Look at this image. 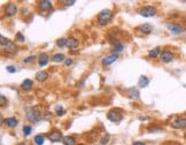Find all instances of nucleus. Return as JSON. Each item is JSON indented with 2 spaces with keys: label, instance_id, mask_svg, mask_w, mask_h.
<instances>
[{
  "label": "nucleus",
  "instance_id": "obj_1",
  "mask_svg": "<svg viewBox=\"0 0 186 145\" xmlns=\"http://www.w3.org/2000/svg\"><path fill=\"white\" fill-rule=\"evenodd\" d=\"M25 112H27V119H28L30 122L36 123L38 121H40L41 114L40 112L38 111L37 107H27V108H25Z\"/></svg>",
  "mask_w": 186,
  "mask_h": 145
},
{
  "label": "nucleus",
  "instance_id": "obj_2",
  "mask_svg": "<svg viewBox=\"0 0 186 145\" xmlns=\"http://www.w3.org/2000/svg\"><path fill=\"white\" fill-rule=\"evenodd\" d=\"M0 44H1V48L8 53H14L16 52V45L13 43L12 40L5 38L4 36L0 37Z\"/></svg>",
  "mask_w": 186,
  "mask_h": 145
},
{
  "label": "nucleus",
  "instance_id": "obj_3",
  "mask_svg": "<svg viewBox=\"0 0 186 145\" xmlns=\"http://www.w3.org/2000/svg\"><path fill=\"white\" fill-rule=\"evenodd\" d=\"M112 16H113V14H112L109 9H104L98 15V22H99L100 25H105V24H107L112 20Z\"/></svg>",
  "mask_w": 186,
  "mask_h": 145
},
{
  "label": "nucleus",
  "instance_id": "obj_4",
  "mask_svg": "<svg viewBox=\"0 0 186 145\" xmlns=\"http://www.w3.org/2000/svg\"><path fill=\"white\" fill-rule=\"evenodd\" d=\"M156 8L154 6H145L140 9V15L144 17H152V16L156 15Z\"/></svg>",
  "mask_w": 186,
  "mask_h": 145
},
{
  "label": "nucleus",
  "instance_id": "obj_5",
  "mask_svg": "<svg viewBox=\"0 0 186 145\" xmlns=\"http://www.w3.org/2000/svg\"><path fill=\"white\" fill-rule=\"evenodd\" d=\"M122 114L118 109H110L109 112L107 113V119L110 120L112 122H120L122 120Z\"/></svg>",
  "mask_w": 186,
  "mask_h": 145
},
{
  "label": "nucleus",
  "instance_id": "obj_6",
  "mask_svg": "<svg viewBox=\"0 0 186 145\" xmlns=\"http://www.w3.org/2000/svg\"><path fill=\"white\" fill-rule=\"evenodd\" d=\"M47 138L52 143H57V142H60L61 139H63V136H62V133L59 131V130H52L51 133H49Z\"/></svg>",
  "mask_w": 186,
  "mask_h": 145
},
{
  "label": "nucleus",
  "instance_id": "obj_7",
  "mask_svg": "<svg viewBox=\"0 0 186 145\" xmlns=\"http://www.w3.org/2000/svg\"><path fill=\"white\" fill-rule=\"evenodd\" d=\"M171 127L175 129H186V117H177L171 122Z\"/></svg>",
  "mask_w": 186,
  "mask_h": 145
},
{
  "label": "nucleus",
  "instance_id": "obj_8",
  "mask_svg": "<svg viewBox=\"0 0 186 145\" xmlns=\"http://www.w3.org/2000/svg\"><path fill=\"white\" fill-rule=\"evenodd\" d=\"M167 28H168V30H169L171 33H174V35H179V33L185 31L180 25L175 24V23H167Z\"/></svg>",
  "mask_w": 186,
  "mask_h": 145
},
{
  "label": "nucleus",
  "instance_id": "obj_9",
  "mask_svg": "<svg viewBox=\"0 0 186 145\" xmlns=\"http://www.w3.org/2000/svg\"><path fill=\"white\" fill-rule=\"evenodd\" d=\"M160 58H161V61L162 62H164V64H169V62H171V61L174 60V54L170 52V51H163V52L161 53V55H160Z\"/></svg>",
  "mask_w": 186,
  "mask_h": 145
},
{
  "label": "nucleus",
  "instance_id": "obj_10",
  "mask_svg": "<svg viewBox=\"0 0 186 145\" xmlns=\"http://www.w3.org/2000/svg\"><path fill=\"white\" fill-rule=\"evenodd\" d=\"M117 54H114V53H112V54H109V55L105 56L104 59L101 60V64H104V66H109V64H114L115 61L117 60Z\"/></svg>",
  "mask_w": 186,
  "mask_h": 145
},
{
  "label": "nucleus",
  "instance_id": "obj_11",
  "mask_svg": "<svg viewBox=\"0 0 186 145\" xmlns=\"http://www.w3.org/2000/svg\"><path fill=\"white\" fill-rule=\"evenodd\" d=\"M136 30L139 32H142V33H150V32L153 31V27H152V24H150V23H144V24H142V25L137 27Z\"/></svg>",
  "mask_w": 186,
  "mask_h": 145
},
{
  "label": "nucleus",
  "instance_id": "obj_12",
  "mask_svg": "<svg viewBox=\"0 0 186 145\" xmlns=\"http://www.w3.org/2000/svg\"><path fill=\"white\" fill-rule=\"evenodd\" d=\"M38 8L41 12H45V11H49L52 8V1L49 0H43V1H39L38 2Z\"/></svg>",
  "mask_w": 186,
  "mask_h": 145
},
{
  "label": "nucleus",
  "instance_id": "obj_13",
  "mask_svg": "<svg viewBox=\"0 0 186 145\" xmlns=\"http://www.w3.org/2000/svg\"><path fill=\"white\" fill-rule=\"evenodd\" d=\"M5 12H6V15L7 16H14L15 15L16 12H17V8H16V6H15V4L11 2V4L7 5L6 8H5Z\"/></svg>",
  "mask_w": 186,
  "mask_h": 145
},
{
  "label": "nucleus",
  "instance_id": "obj_14",
  "mask_svg": "<svg viewBox=\"0 0 186 145\" xmlns=\"http://www.w3.org/2000/svg\"><path fill=\"white\" fill-rule=\"evenodd\" d=\"M79 46V42L76 39V38H74V37H70L67 39V47L70 48V50H75Z\"/></svg>",
  "mask_w": 186,
  "mask_h": 145
},
{
  "label": "nucleus",
  "instance_id": "obj_15",
  "mask_svg": "<svg viewBox=\"0 0 186 145\" xmlns=\"http://www.w3.org/2000/svg\"><path fill=\"white\" fill-rule=\"evenodd\" d=\"M17 122H19V121H17V119H16V117H14V116L7 117V119H5V120H4V123L7 125L8 128H15V127L17 125Z\"/></svg>",
  "mask_w": 186,
  "mask_h": 145
},
{
  "label": "nucleus",
  "instance_id": "obj_16",
  "mask_svg": "<svg viewBox=\"0 0 186 145\" xmlns=\"http://www.w3.org/2000/svg\"><path fill=\"white\" fill-rule=\"evenodd\" d=\"M110 42H112V44H114V48H113L114 54H117L118 52H122V51H123L124 47H123V45H122L117 39H112Z\"/></svg>",
  "mask_w": 186,
  "mask_h": 145
},
{
  "label": "nucleus",
  "instance_id": "obj_17",
  "mask_svg": "<svg viewBox=\"0 0 186 145\" xmlns=\"http://www.w3.org/2000/svg\"><path fill=\"white\" fill-rule=\"evenodd\" d=\"M49 55L46 54V53H41V54H39V56H38V64H39V66L40 67H44V66H46V64H49Z\"/></svg>",
  "mask_w": 186,
  "mask_h": 145
},
{
  "label": "nucleus",
  "instance_id": "obj_18",
  "mask_svg": "<svg viewBox=\"0 0 186 145\" xmlns=\"http://www.w3.org/2000/svg\"><path fill=\"white\" fill-rule=\"evenodd\" d=\"M49 77V72H45V70H41V72H38L36 74V80L38 82H45Z\"/></svg>",
  "mask_w": 186,
  "mask_h": 145
},
{
  "label": "nucleus",
  "instance_id": "obj_19",
  "mask_svg": "<svg viewBox=\"0 0 186 145\" xmlns=\"http://www.w3.org/2000/svg\"><path fill=\"white\" fill-rule=\"evenodd\" d=\"M21 86H22V89H23V90H25V91L31 90V89H32V86H33V81L27 78V80H24L23 82H22Z\"/></svg>",
  "mask_w": 186,
  "mask_h": 145
},
{
  "label": "nucleus",
  "instance_id": "obj_20",
  "mask_svg": "<svg viewBox=\"0 0 186 145\" xmlns=\"http://www.w3.org/2000/svg\"><path fill=\"white\" fill-rule=\"evenodd\" d=\"M62 143H63V145H75L76 141L73 136H65L62 139Z\"/></svg>",
  "mask_w": 186,
  "mask_h": 145
},
{
  "label": "nucleus",
  "instance_id": "obj_21",
  "mask_svg": "<svg viewBox=\"0 0 186 145\" xmlns=\"http://www.w3.org/2000/svg\"><path fill=\"white\" fill-rule=\"evenodd\" d=\"M148 83H150V80L147 78L146 76H140V78H139V82H138V85L140 86V88H146L147 85H148Z\"/></svg>",
  "mask_w": 186,
  "mask_h": 145
},
{
  "label": "nucleus",
  "instance_id": "obj_22",
  "mask_svg": "<svg viewBox=\"0 0 186 145\" xmlns=\"http://www.w3.org/2000/svg\"><path fill=\"white\" fill-rule=\"evenodd\" d=\"M160 52H161V47H160V46H156V47H154L153 50H150V52H148V55H150V58H156V56L160 54Z\"/></svg>",
  "mask_w": 186,
  "mask_h": 145
},
{
  "label": "nucleus",
  "instance_id": "obj_23",
  "mask_svg": "<svg viewBox=\"0 0 186 145\" xmlns=\"http://www.w3.org/2000/svg\"><path fill=\"white\" fill-rule=\"evenodd\" d=\"M129 96L131 98H134V99H138L139 98V91H138L136 88H131L129 89Z\"/></svg>",
  "mask_w": 186,
  "mask_h": 145
},
{
  "label": "nucleus",
  "instance_id": "obj_24",
  "mask_svg": "<svg viewBox=\"0 0 186 145\" xmlns=\"http://www.w3.org/2000/svg\"><path fill=\"white\" fill-rule=\"evenodd\" d=\"M52 60L54 62H61V61L66 60V56L63 54H61V53H57V54H54L52 56Z\"/></svg>",
  "mask_w": 186,
  "mask_h": 145
},
{
  "label": "nucleus",
  "instance_id": "obj_25",
  "mask_svg": "<svg viewBox=\"0 0 186 145\" xmlns=\"http://www.w3.org/2000/svg\"><path fill=\"white\" fill-rule=\"evenodd\" d=\"M33 142H35L37 145H43L45 142V136L44 135H37V136H35Z\"/></svg>",
  "mask_w": 186,
  "mask_h": 145
},
{
  "label": "nucleus",
  "instance_id": "obj_26",
  "mask_svg": "<svg viewBox=\"0 0 186 145\" xmlns=\"http://www.w3.org/2000/svg\"><path fill=\"white\" fill-rule=\"evenodd\" d=\"M57 45L59 46V47H63V46H67V39H65V38H60V39H57Z\"/></svg>",
  "mask_w": 186,
  "mask_h": 145
},
{
  "label": "nucleus",
  "instance_id": "obj_27",
  "mask_svg": "<svg viewBox=\"0 0 186 145\" xmlns=\"http://www.w3.org/2000/svg\"><path fill=\"white\" fill-rule=\"evenodd\" d=\"M31 131H32V128L30 125H24L23 127V134H24L25 136H29L31 134Z\"/></svg>",
  "mask_w": 186,
  "mask_h": 145
},
{
  "label": "nucleus",
  "instance_id": "obj_28",
  "mask_svg": "<svg viewBox=\"0 0 186 145\" xmlns=\"http://www.w3.org/2000/svg\"><path fill=\"white\" fill-rule=\"evenodd\" d=\"M55 111H57V114L59 115V116H62V115L65 114V109H63V107H62V106H60V105L55 107Z\"/></svg>",
  "mask_w": 186,
  "mask_h": 145
},
{
  "label": "nucleus",
  "instance_id": "obj_29",
  "mask_svg": "<svg viewBox=\"0 0 186 145\" xmlns=\"http://www.w3.org/2000/svg\"><path fill=\"white\" fill-rule=\"evenodd\" d=\"M36 59H37V58L35 55H30V56H28L27 59H23V62H24V64H30V62L35 61Z\"/></svg>",
  "mask_w": 186,
  "mask_h": 145
},
{
  "label": "nucleus",
  "instance_id": "obj_30",
  "mask_svg": "<svg viewBox=\"0 0 186 145\" xmlns=\"http://www.w3.org/2000/svg\"><path fill=\"white\" fill-rule=\"evenodd\" d=\"M15 38H16V40H17V42H20V43H23V42L25 40L24 36H23V35H22L21 32H17L16 37H15Z\"/></svg>",
  "mask_w": 186,
  "mask_h": 145
},
{
  "label": "nucleus",
  "instance_id": "obj_31",
  "mask_svg": "<svg viewBox=\"0 0 186 145\" xmlns=\"http://www.w3.org/2000/svg\"><path fill=\"white\" fill-rule=\"evenodd\" d=\"M108 141H109V135H105V136L101 138V141L100 142H101L102 145H106L107 143H108Z\"/></svg>",
  "mask_w": 186,
  "mask_h": 145
},
{
  "label": "nucleus",
  "instance_id": "obj_32",
  "mask_svg": "<svg viewBox=\"0 0 186 145\" xmlns=\"http://www.w3.org/2000/svg\"><path fill=\"white\" fill-rule=\"evenodd\" d=\"M6 70L8 72H17L16 67H14V66H7V67H6Z\"/></svg>",
  "mask_w": 186,
  "mask_h": 145
},
{
  "label": "nucleus",
  "instance_id": "obj_33",
  "mask_svg": "<svg viewBox=\"0 0 186 145\" xmlns=\"http://www.w3.org/2000/svg\"><path fill=\"white\" fill-rule=\"evenodd\" d=\"M0 99H1V101H0V105H1V106H5V104L7 103V99H5L4 94H1V96H0Z\"/></svg>",
  "mask_w": 186,
  "mask_h": 145
},
{
  "label": "nucleus",
  "instance_id": "obj_34",
  "mask_svg": "<svg viewBox=\"0 0 186 145\" xmlns=\"http://www.w3.org/2000/svg\"><path fill=\"white\" fill-rule=\"evenodd\" d=\"M73 59H70V58H69V59H66L65 60V64H66V66H71V64H73Z\"/></svg>",
  "mask_w": 186,
  "mask_h": 145
},
{
  "label": "nucleus",
  "instance_id": "obj_35",
  "mask_svg": "<svg viewBox=\"0 0 186 145\" xmlns=\"http://www.w3.org/2000/svg\"><path fill=\"white\" fill-rule=\"evenodd\" d=\"M75 2H76L75 0H71V1H65V5L66 6H73Z\"/></svg>",
  "mask_w": 186,
  "mask_h": 145
},
{
  "label": "nucleus",
  "instance_id": "obj_36",
  "mask_svg": "<svg viewBox=\"0 0 186 145\" xmlns=\"http://www.w3.org/2000/svg\"><path fill=\"white\" fill-rule=\"evenodd\" d=\"M132 145H146V144L144 143V142H139V141H138V142H133V144H132Z\"/></svg>",
  "mask_w": 186,
  "mask_h": 145
},
{
  "label": "nucleus",
  "instance_id": "obj_37",
  "mask_svg": "<svg viewBox=\"0 0 186 145\" xmlns=\"http://www.w3.org/2000/svg\"><path fill=\"white\" fill-rule=\"evenodd\" d=\"M140 120H147V117H146V116H142V117H140Z\"/></svg>",
  "mask_w": 186,
  "mask_h": 145
},
{
  "label": "nucleus",
  "instance_id": "obj_38",
  "mask_svg": "<svg viewBox=\"0 0 186 145\" xmlns=\"http://www.w3.org/2000/svg\"><path fill=\"white\" fill-rule=\"evenodd\" d=\"M19 145H25V143H21V144H19Z\"/></svg>",
  "mask_w": 186,
  "mask_h": 145
},
{
  "label": "nucleus",
  "instance_id": "obj_39",
  "mask_svg": "<svg viewBox=\"0 0 186 145\" xmlns=\"http://www.w3.org/2000/svg\"><path fill=\"white\" fill-rule=\"evenodd\" d=\"M184 35H185V37H186V30H185V31H184Z\"/></svg>",
  "mask_w": 186,
  "mask_h": 145
},
{
  "label": "nucleus",
  "instance_id": "obj_40",
  "mask_svg": "<svg viewBox=\"0 0 186 145\" xmlns=\"http://www.w3.org/2000/svg\"><path fill=\"white\" fill-rule=\"evenodd\" d=\"M184 138H185V139H186V133H185V135H184Z\"/></svg>",
  "mask_w": 186,
  "mask_h": 145
}]
</instances>
